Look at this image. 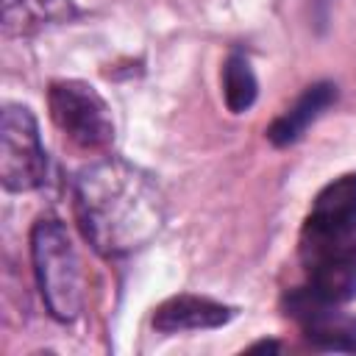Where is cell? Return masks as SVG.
<instances>
[{
  "instance_id": "cell-9",
  "label": "cell",
  "mask_w": 356,
  "mask_h": 356,
  "mask_svg": "<svg viewBox=\"0 0 356 356\" xmlns=\"http://www.w3.org/2000/svg\"><path fill=\"white\" fill-rule=\"evenodd\" d=\"M78 17L72 0H6L3 28L8 36H28L47 25H61Z\"/></svg>"
},
{
  "instance_id": "cell-6",
  "label": "cell",
  "mask_w": 356,
  "mask_h": 356,
  "mask_svg": "<svg viewBox=\"0 0 356 356\" xmlns=\"http://www.w3.org/2000/svg\"><path fill=\"white\" fill-rule=\"evenodd\" d=\"M286 314L298 320V325L314 348L342 353L356 350V320L348 317L342 306L325 303L300 286L286 295Z\"/></svg>"
},
{
  "instance_id": "cell-8",
  "label": "cell",
  "mask_w": 356,
  "mask_h": 356,
  "mask_svg": "<svg viewBox=\"0 0 356 356\" xmlns=\"http://www.w3.org/2000/svg\"><path fill=\"white\" fill-rule=\"evenodd\" d=\"M337 103V83L331 81H317L312 86H306L298 100L281 114L273 120V125L267 128V139L275 145V147H289L295 145L312 122H317L323 117V111H328L331 106Z\"/></svg>"
},
{
  "instance_id": "cell-10",
  "label": "cell",
  "mask_w": 356,
  "mask_h": 356,
  "mask_svg": "<svg viewBox=\"0 0 356 356\" xmlns=\"http://www.w3.org/2000/svg\"><path fill=\"white\" fill-rule=\"evenodd\" d=\"M220 83H222V100L231 114H245L259 97V81L253 75V67L248 56L239 50L228 53V58L222 61Z\"/></svg>"
},
{
  "instance_id": "cell-5",
  "label": "cell",
  "mask_w": 356,
  "mask_h": 356,
  "mask_svg": "<svg viewBox=\"0 0 356 356\" xmlns=\"http://www.w3.org/2000/svg\"><path fill=\"white\" fill-rule=\"evenodd\" d=\"M47 181V153L39 122L22 103H8L0 117V184L6 192H33Z\"/></svg>"
},
{
  "instance_id": "cell-7",
  "label": "cell",
  "mask_w": 356,
  "mask_h": 356,
  "mask_svg": "<svg viewBox=\"0 0 356 356\" xmlns=\"http://www.w3.org/2000/svg\"><path fill=\"white\" fill-rule=\"evenodd\" d=\"M236 314L234 306H225L206 295H172L153 312V328L159 334H184V331H211L231 323Z\"/></svg>"
},
{
  "instance_id": "cell-11",
  "label": "cell",
  "mask_w": 356,
  "mask_h": 356,
  "mask_svg": "<svg viewBox=\"0 0 356 356\" xmlns=\"http://www.w3.org/2000/svg\"><path fill=\"white\" fill-rule=\"evenodd\" d=\"M250 350H278V345L275 342H256Z\"/></svg>"
},
{
  "instance_id": "cell-2",
  "label": "cell",
  "mask_w": 356,
  "mask_h": 356,
  "mask_svg": "<svg viewBox=\"0 0 356 356\" xmlns=\"http://www.w3.org/2000/svg\"><path fill=\"white\" fill-rule=\"evenodd\" d=\"M306 292L345 306L356 298V172L325 184L300 228Z\"/></svg>"
},
{
  "instance_id": "cell-1",
  "label": "cell",
  "mask_w": 356,
  "mask_h": 356,
  "mask_svg": "<svg viewBox=\"0 0 356 356\" xmlns=\"http://www.w3.org/2000/svg\"><path fill=\"white\" fill-rule=\"evenodd\" d=\"M72 206L83 239L106 259L142 250L164 225V197L153 175L117 156L75 175Z\"/></svg>"
},
{
  "instance_id": "cell-3",
  "label": "cell",
  "mask_w": 356,
  "mask_h": 356,
  "mask_svg": "<svg viewBox=\"0 0 356 356\" xmlns=\"http://www.w3.org/2000/svg\"><path fill=\"white\" fill-rule=\"evenodd\" d=\"M31 261L42 300L58 323H72L83 309V264L67 225L58 217H42L31 228Z\"/></svg>"
},
{
  "instance_id": "cell-4",
  "label": "cell",
  "mask_w": 356,
  "mask_h": 356,
  "mask_svg": "<svg viewBox=\"0 0 356 356\" xmlns=\"http://www.w3.org/2000/svg\"><path fill=\"white\" fill-rule=\"evenodd\" d=\"M47 108L56 128L81 150L103 153L114 142V117L103 95L86 81H53Z\"/></svg>"
}]
</instances>
